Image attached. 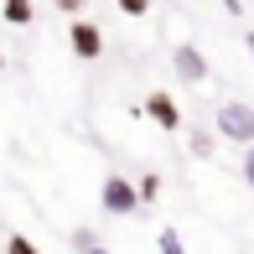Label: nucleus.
<instances>
[{
    "label": "nucleus",
    "instance_id": "obj_3",
    "mask_svg": "<svg viewBox=\"0 0 254 254\" xmlns=\"http://www.w3.org/2000/svg\"><path fill=\"white\" fill-rule=\"evenodd\" d=\"M73 52L78 57H99L104 52V37H99L94 21H73Z\"/></svg>",
    "mask_w": 254,
    "mask_h": 254
},
{
    "label": "nucleus",
    "instance_id": "obj_9",
    "mask_svg": "<svg viewBox=\"0 0 254 254\" xmlns=\"http://www.w3.org/2000/svg\"><path fill=\"white\" fill-rule=\"evenodd\" d=\"M161 254H182V239L171 234V228H166V234H161Z\"/></svg>",
    "mask_w": 254,
    "mask_h": 254
},
{
    "label": "nucleus",
    "instance_id": "obj_2",
    "mask_svg": "<svg viewBox=\"0 0 254 254\" xmlns=\"http://www.w3.org/2000/svg\"><path fill=\"white\" fill-rule=\"evenodd\" d=\"M104 207H109V213H130L135 207V187L125 177H109L104 182Z\"/></svg>",
    "mask_w": 254,
    "mask_h": 254
},
{
    "label": "nucleus",
    "instance_id": "obj_1",
    "mask_svg": "<svg viewBox=\"0 0 254 254\" xmlns=\"http://www.w3.org/2000/svg\"><path fill=\"white\" fill-rule=\"evenodd\" d=\"M218 125H223V135H234V140H254V109H244V104H223L218 109Z\"/></svg>",
    "mask_w": 254,
    "mask_h": 254
},
{
    "label": "nucleus",
    "instance_id": "obj_7",
    "mask_svg": "<svg viewBox=\"0 0 254 254\" xmlns=\"http://www.w3.org/2000/svg\"><path fill=\"white\" fill-rule=\"evenodd\" d=\"M192 156H213V140H207V130H192Z\"/></svg>",
    "mask_w": 254,
    "mask_h": 254
},
{
    "label": "nucleus",
    "instance_id": "obj_5",
    "mask_svg": "<svg viewBox=\"0 0 254 254\" xmlns=\"http://www.w3.org/2000/svg\"><path fill=\"white\" fill-rule=\"evenodd\" d=\"M171 63H177V73L187 78V83H197V78H207V63L197 57V47H177V52H171Z\"/></svg>",
    "mask_w": 254,
    "mask_h": 254
},
{
    "label": "nucleus",
    "instance_id": "obj_12",
    "mask_svg": "<svg viewBox=\"0 0 254 254\" xmlns=\"http://www.w3.org/2000/svg\"><path fill=\"white\" fill-rule=\"evenodd\" d=\"M57 5H63V10H83V0H57Z\"/></svg>",
    "mask_w": 254,
    "mask_h": 254
},
{
    "label": "nucleus",
    "instance_id": "obj_13",
    "mask_svg": "<svg viewBox=\"0 0 254 254\" xmlns=\"http://www.w3.org/2000/svg\"><path fill=\"white\" fill-rule=\"evenodd\" d=\"M88 254H104V249H88Z\"/></svg>",
    "mask_w": 254,
    "mask_h": 254
},
{
    "label": "nucleus",
    "instance_id": "obj_10",
    "mask_svg": "<svg viewBox=\"0 0 254 254\" xmlns=\"http://www.w3.org/2000/svg\"><path fill=\"white\" fill-rule=\"evenodd\" d=\"M5 254H37V249H31L26 239H21V234H10V244H5Z\"/></svg>",
    "mask_w": 254,
    "mask_h": 254
},
{
    "label": "nucleus",
    "instance_id": "obj_4",
    "mask_svg": "<svg viewBox=\"0 0 254 254\" xmlns=\"http://www.w3.org/2000/svg\"><path fill=\"white\" fill-rule=\"evenodd\" d=\"M145 109H151V120L161 125V130H177V125H182V114H177V104H171V94H151V99H145Z\"/></svg>",
    "mask_w": 254,
    "mask_h": 254
},
{
    "label": "nucleus",
    "instance_id": "obj_11",
    "mask_svg": "<svg viewBox=\"0 0 254 254\" xmlns=\"http://www.w3.org/2000/svg\"><path fill=\"white\" fill-rule=\"evenodd\" d=\"M244 177H249V187H254V145L244 151Z\"/></svg>",
    "mask_w": 254,
    "mask_h": 254
},
{
    "label": "nucleus",
    "instance_id": "obj_6",
    "mask_svg": "<svg viewBox=\"0 0 254 254\" xmlns=\"http://www.w3.org/2000/svg\"><path fill=\"white\" fill-rule=\"evenodd\" d=\"M5 21L10 26H26L31 21V0H5Z\"/></svg>",
    "mask_w": 254,
    "mask_h": 254
},
{
    "label": "nucleus",
    "instance_id": "obj_8",
    "mask_svg": "<svg viewBox=\"0 0 254 254\" xmlns=\"http://www.w3.org/2000/svg\"><path fill=\"white\" fill-rule=\"evenodd\" d=\"M120 10H125V16H145V10H151V0H120Z\"/></svg>",
    "mask_w": 254,
    "mask_h": 254
}]
</instances>
